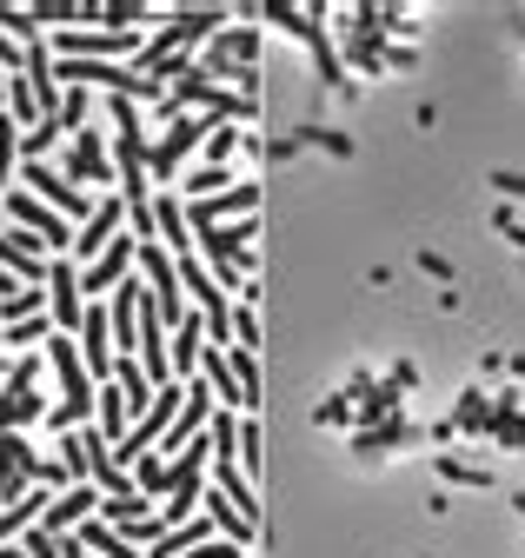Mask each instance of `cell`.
I'll use <instances>...</instances> for the list:
<instances>
[{
  "label": "cell",
  "instance_id": "277c9868",
  "mask_svg": "<svg viewBox=\"0 0 525 558\" xmlns=\"http://www.w3.org/2000/svg\"><path fill=\"white\" fill-rule=\"evenodd\" d=\"M81 332H87V373L94 379H113V319H107V306H87L81 313Z\"/></svg>",
  "mask_w": 525,
  "mask_h": 558
},
{
  "label": "cell",
  "instance_id": "8fae6325",
  "mask_svg": "<svg viewBox=\"0 0 525 558\" xmlns=\"http://www.w3.org/2000/svg\"><path fill=\"white\" fill-rule=\"evenodd\" d=\"M87 113H94V100H87V87H74V94H60V126H87Z\"/></svg>",
  "mask_w": 525,
  "mask_h": 558
},
{
  "label": "cell",
  "instance_id": "ac0fdd59",
  "mask_svg": "<svg viewBox=\"0 0 525 558\" xmlns=\"http://www.w3.org/2000/svg\"><path fill=\"white\" fill-rule=\"evenodd\" d=\"M0 345H8V326H0Z\"/></svg>",
  "mask_w": 525,
  "mask_h": 558
},
{
  "label": "cell",
  "instance_id": "5bb4252c",
  "mask_svg": "<svg viewBox=\"0 0 525 558\" xmlns=\"http://www.w3.org/2000/svg\"><path fill=\"white\" fill-rule=\"evenodd\" d=\"M53 140H60V120H53V113H47V120H40V126H34V133H27V160H40V154H47V147H53Z\"/></svg>",
  "mask_w": 525,
  "mask_h": 558
},
{
  "label": "cell",
  "instance_id": "30bf717a",
  "mask_svg": "<svg viewBox=\"0 0 525 558\" xmlns=\"http://www.w3.org/2000/svg\"><path fill=\"white\" fill-rule=\"evenodd\" d=\"M40 506H47V499H40V493H21V499H14V506H8V512H0V538H14V532H27V525H34V512H40Z\"/></svg>",
  "mask_w": 525,
  "mask_h": 558
},
{
  "label": "cell",
  "instance_id": "3957f363",
  "mask_svg": "<svg viewBox=\"0 0 525 558\" xmlns=\"http://www.w3.org/2000/svg\"><path fill=\"white\" fill-rule=\"evenodd\" d=\"M47 279H53V326H60V339H68L74 326H81V266H47Z\"/></svg>",
  "mask_w": 525,
  "mask_h": 558
},
{
  "label": "cell",
  "instance_id": "4fadbf2b",
  "mask_svg": "<svg viewBox=\"0 0 525 558\" xmlns=\"http://www.w3.org/2000/svg\"><path fill=\"white\" fill-rule=\"evenodd\" d=\"M21 154V140H14V113H0V186H8V167Z\"/></svg>",
  "mask_w": 525,
  "mask_h": 558
},
{
  "label": "cell",
  "instance_id": "9c48e42d",
  "mask_svg": "<svg viewBox=\"0 0 525 558\" xmlns=\"http://www.w3.org/2000/svg\"><path fill=\"white\" fill-rule=\"evenodd\" d=\"M74 173H81V180H107V173H113L107 154H100V133H94V126H81V140H74Z\"/></svg>",
  "mask_w": 525,
  "mask_h": 558
},
{
  "label": "cell",
  "instance_id": "9a60e30c",
  "mask_svg": "<svg viewBox=\"0 0 525 558\" xmlns=\"http://www.w3.org/2000/svg\"><path fill=\"white\" fill-rule=\"evenodd\" d=\"M27 558H60V538H53L47 525H34V532H27Z\"/></svg>",
  "mask_w": 525,
  "mask_h": 558
},
{
  "label": "cell",
  "instance_id": "ba28073f",
  "mask_svg": "<svg viewBox=\"0 0 525 558\" xmlns=\"http://www.w3.org/2000/svg\"><path fill=\"white\" fill-rule=\"evenodd\" d=\"M87 512H94V485H60V499L47 506V532L74 525V519H87Z\"/></svg>",
  "mask_w": 525,
  "mask_h": 558
},
{
  "label": "cell",
  "instance_id": "7a4b0ae2",
  "mask_svg": "<svg viewBox=\"0 0 525 558\" xmlns=\"http://www.w3.org/2000/svg\"><path fill=\"white\" fill-rule=\"evenodd\" d=\"M27 193H34V199H60L74 220H87V214H94V199H87L68 173H53V167H27Z\"/></svg>",
  "mask_w": 525,
  "mask_h": 558
},
{
  "label": "cell",
  "instance_id": "6da1fadb",
  "mask_svg": "<svg viewBox=\"0 0 525 558\" xmlns=\"http://www.w3.org/2000/svg\"><path fill=\"white\" fill-rule=\"evenodd\" d=\"M53 74L60 81H100V87H113V94H126V100H134V94H154V81L147 74H134V66H113V60H53Z\"/></svg>",
  "mask_w": 525,
  "mask_h": 558
},
{
  "label": "cell",
  "instance_id": "e0dca14e",
  "mask_svg": "<svg viewBox=\"0 0 525 558\" xmlns=\"http://www.w3.org/2000/svg\"><path fill=\"white\" fill-rule=\"evenodd\" d=\"M14 293H21V279H14V272H0V306H8Z\"/></svg>",
  "mask_w": 525,
  "mask_h": 558
},
{
  "label": "cell",
  "instance_id": "5b68a950",
  "mask_svg": "<svg viewBox=\"0 0 525 558\" xmlns=\"http://www.w3.org/2000/svg\"><path fill=\"white\" fill-rule=\"evenodd\" d=\"M126 259H134V240L100 246V253H94V266L81 272V293H107V287H120V279H126Z\"/></svg>",
  "mask_w": 525,
  "mask_h": 558
},
{
  "label": "cell",
  "instance_id": "2e32d148",
  "mask_svg": "<svg viewBox=\"0 0 525 558\" xmlns=\"http://www.w3.org/2000/svg\"><path fill=\"white\" fill-rule=\"evenodd\" d=\"M193 186H200V193L207 186H227V167H200V173H193Z\"/></svg>",
  "mask_w": 525,
  "mask_h": 558
},
{
  "label": "cell",
  "instance_id": "7c38bea8",
  "mask_svg": "<svg viewBox=\"0 0 525 558\" xmlns=\"http://www.w3.org/2000/svg\"><path fill=\"white\" fill-rule=\"evenodd\" d=\"M34 339H53V319H47V313H34V319L8 326V345H34Z\"/></svg>",
  "mask_w": 525,
  "mask_h": 558
},
{
  "label": "cell",
  "instance_id": "52a82bcc",
  "mask_svg": "<svg viewBox=\"0 0 525 558\" xmlns=\"http://www.w3.org/2000/svg\"><path fill=\"white\" fill-rule=\"evenodd\" d=\"M113 220H126V206H120V193H107V199L94 206V214H87V227L74 233V246H81V253H100V246H107V233H113Z\"/></svg>",
  "mask_w": 525,
  "mask_h": 558
},
{
  "label": "cell",
  "instance_id": "8992f818",
  "mask_svg": "<svg viewBox=\"0 0 525 558\" xmlns=\"http://www.w3.org/2000/svg\"><path fill=\"white\" fill-rule=\"evenodd\" d=\"M47 246L34 240V233H0V272H14V279H40L47 272V259H40Z\"/></svg>",
  "mask_w": 525,
  "mask_h": 558
}]
</instances>
